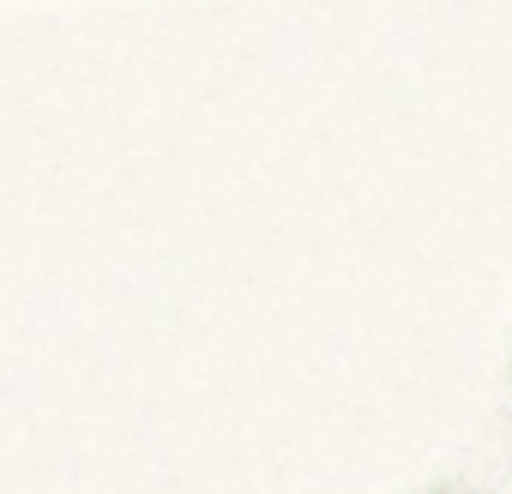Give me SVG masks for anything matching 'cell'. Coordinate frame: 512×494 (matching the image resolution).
<instances>
[]
</instances>
